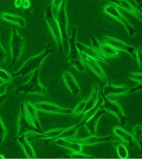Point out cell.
I'll list each match as a JSON object with an SVG mask.
<instances>
[{
  "mask_svg": "<svg viewBox=\"0 0 142 159\" xmlns=\"http://www.w3.org/2000/svg\"><path fill=\"white\" fill-rule=\"evenodd\" d=\"M103 99H100L94 107H93L92 108L90 109L89 111L85 112L83 120L80 123L81 126H84L85 123L88 120H90L91 117H92L96 113L99 109L100 108V106L103 103Z\"/></svg>",
  "mask_w": 142,
  "mask_h": 159,
  "instance_id": "83f0119b",
  "label": "cell"
},
{
  "mask_svg": "<svg viewBox=\"0 0 142 159\" xmlns=\"http://www.w3.org/2000/svg\"><path fill=\"white\" fill-rule=\"evenodd\" d=\"M138 5V8H142V0H135Z\"/></svg>",
  "mask_w": 142,
  "mask_h": 159,
  "instance_id": "ee69618b",
  "label": "cell"
},
{
  "mask_svg": "<svg viewBox=\"0 0 142 159\" xmlns=\"http://www.w3.org/2000/svg\"><path fill=\"white\" fill-rule=\"evenodd\" d=\"M142 89V84L139 85V86H136V87L133 88H131L130 89V90L132 92H135V91H140V90H141Z\"/></svg>",
  "mask_w": 142,
  "mask_h": 159,
  "instance_id": "b9f144b4",
  "label": "cell"
},
{
  "mask_svg": "<svg viewBox=\"0 0 142 159\" xmlns=\"http://www.w3.org/2000/svg\"><path fill=\"white\" fill-rule=\"evenodd\" d=\"M63 79L66 87L73 94L76 95L80 93V87L72 74L68 72H63Z\"/></svg>",
  "mask_w": 142,
  "mask_h": 159,
  "instance_id": "d6986e66",
  "label": "cell"
},
{
  "mask_svg": "<svg viewBox=\"0 0 142 159\" xmlns=\"http://www.w3.org/2000/svg\"><path fill=\"white\" fill-rule=\"evenodd\" d=\"M7 83H4L0 84V96L5 94Z\"/></svg>",
  "mask_w": 142,
  "mask_h": 159,
  "instance_id": "f35d334b",
  "label": "cell"
},
{
  "mask_svg": "<svg viewBox=\"0 0 142 159\" xmlns=\"http://www.w3.org/2000/svg\"><path fill=\"white\" fill-rule=\"evenodd\" d=\"M65 157L69 159H94L95 158V156H90L82 153L81 152H73L70 154L64 155Z\"/></svg>",
  "mask_w": 142,
  "mask_h": 159,
  "instance_id": "1f68e13d",
  "label": "cell"
},
{
  "mask_svg": "<svg viewBox=\"0 0 142 159\" xmlns=\"http://www.w3.org/2000/svg\"><path fill=\"white\" fill-rule=\"evenodd\" d=\"M23 108L25 113L31 120L35 127L39 129L42 130L39 121L37 109L29 101L26 100L22 103Z\"/></svg>",
  "mask_w": 142,
  "mask_h": 159,
  "instance_id": "7c38bea8",
  "label": "cell"
},
{
  "mask_svg": "<svg viewBox=\"0 0 142 159\" xmlns=\"http://www.w3.org/2000/svg\"><path fill=\"white\" fill-rule=\"evenodd\" d=\"M130 90L129 86L126 85H114L109 81L104 87L102 92L105 96H119L125 94Z\"/></svg>",
  "mask_w": 142,
  "mask_h": 159,
  "instance_id": "4fadbf2b",
  "label": "cell"
},
{
  "mask_svg": "<svg viewBox=\"0 0 142 159\" xmlns=\"http://www.w3.org/2000/svg\"><path fill=\"white\" fill-rule=\"evenodd\" d=\"M91 39L93 46L107 57H114L119 56L120 53L117 50L115 49L107 44H103L100 43L95 37H91Z\"/></svg>",
  "mask_w": 142,
  "mask_h": 159,
  "instance_id": "9a60e30c",
  "label": "cell"
},
{
  "mask_svg": "<svg viewBox=\"0 0 142 159\" xmlns=\"http://www.w3.org/2000/svg\"><path fill=\"white\" fill-rule=\"evenodd\" d=\"M39 70L35 71L33 75L28 82L20 85L14 91V93L17 94L20 92H23L26 94H33L36 95H42L46 93V89L40 82L39 80Z\"/></svg>",
  "mask_w": 142,
  "mask_h": 159,
  "instance_id": "277c9868",
  "label": "cell"
},
{
  "mask_svg": "<svg viewBox=\"0 0 142 159\" xmlns=\"http://www.w3.org/2000/svg\"><path fill=\"white\" fill-rule=\"evenodd\" d=\"M83 57L86 64L95 75L103 81L105 82L108 81V79L101 66L95 61V59L91 58L84 54H83Z\"/></svg>",
  "mask_w": 142,
  "mask_h": 159,
  "instance_id": "2e32d148",
  "label": "cell"
},
{
  "mask_svg": "<svg viewBox=\"0 0 142 159\" xmlns=\"http://www.w3.org/2000/svg\"><path fill=\"white\" fill-rule=\"evenodd\" d=\"M132 14L142 21V15L131 3L126 0H107Z\"/></svg>",
  "mask_w": 142,
  "mask_h": 159,
  "instance_id": "603a6c76",
  "label": "cell"
},
{
  "mask_svg": "<svg viewBox=\"0 0 142 159\" xmlns=\"http://www.w3.org/2000/svg\"><path fill=\"white\" fill-rule=\"evenodd\" d=\"M86 98L79 102L76 107L72 111V115L73 117H76L80 116L81 113H83L85 106L86 105Z\"/></svg>",
  "mask_w": 142,
  "mask_h": 159,
  "instance_id": "4dcf8cb0",
  "label": "cell"
},
{
  "mask_svg": "<svg viewBox=\"0 0 142 159\" xmlns=\"http://www.w3.org/2000/svg\"><path fill=\"white\" fill-rule=\"evenodd\" d=\"M51 46V43L47 44L46 45V49L42 53L28 58L17 72L12 74V77L19 76L25 77L39 69L44 60L52 51L50 48Z\"/></svg>",
  "mask_w": 142,
  "mask_h": 159,
  "instance_id": "6da1fadb",
  "label": "cell"
},
{
  "mask_svg": "<svg viewBox=\"0 0 142 159\" xmlns=\"http://www.w3.org/2000/svg\"><path fill=\"white\" fill-rule=\"evenodd\" d=\"M136 58L140 68L142 69V45H140L136 53Z\"/></svg>",
  "mask_w": 142,
  "mask_h": 159,
  "instance_id": "8d00e7d4",
  "label": "cell"
},
{
  "mask_svg": "<svg viewBox=\"0 0 142 159\" xmlns=\"http://www.w3.org/2000/svg\"><path fill=\"white\" fill-rule=\"evenodd\" d=\"M129 77L134 80L142 84V73H131L129 75Z\"/></svg>",
  "mask_w": 142,
  "mask_h": 159,
  "instance_id": "d590c367",
  "label": "cell"
},
{
  "mask_svg": "<svg viewBox=\"0 0 142 159\" xmlns=\"http://www.w3.org/2000/svg\"><path fill=\"white\" fill-rule=\"evenodd\" d=\"M106 111L103 109L99 108L96 113L90 120H88L84 125L86 129L92 136H94L95 134L96 126L99 119L102 115L106 113Z\"/></svg>",
  "mask_w": 142,
  "mask_h": 159,
  "instance_id": "7402d4cb",
  "label": "cell"
},
{
  "mask_svg": "<svg viewBox=\"0 0 142 159\" xmlns=\"http://www.w3.org/2000/svg\"><path fill=\"white\" fill-rule=\"evenodd\" d=\"M117 154L120 159H127L129 157V151L125 144L121 141H117L115 144Z\"/></svg>",
  "mask_w": 142,
  "mask_h": 159,
  "instance_id": "f1b7e54d",
  "label": "cell"
},
{
  "mask_svg": "<svg viewBox=\"0 0 142 159\" xmlns=\"http://www.w3.org/2000/svg\"><path fill=\"white\" fill-rule=\"evenodd\" d=\"M16 139L21 144L25 154L28 158H36V153L32 145L26 139V135L16 137Z\"/></svg>",
  "mask_w": 142,
  "mask_h": 159,
  "instance_id": "44dd1931",
  "label": "cell"
},
{
  "mask_svg": "<svg viewBox=\"0 0 142 159\" xmlns=\"http://www.w3.org/2000/svg\"><path fill=\"white\" fill-rule=\"evenodd\" d=\"M31 6V2L29 0H23L22 7L25 9L29 8Z\"/></svg>",
  "mask_w": 142,
  "mask_h": 159,
  "instance_id": "ab89813d",
  "label": "cell"
},
{
  "mask_svg": "<svg viewBox=\"0 0 142 159\" xmlns=\"http://www.w3.org/2000/svg\"><path fill=\"white\" fill-rule=\"evenodd\" d=\"M23 0H15L14 5L15 7L17 8H21L22 6Z\"/></svg>",
  "mask_w": 142,
  "mask_h": 159,
  "instance_id": "60d3db41",
  "label": "cell"
},
{
  "mask_svg": "<svg viewBox=\"0 0 142 159\" xmlns=\"http://www.w3.org/2000/svg\"><path fill=\"white\" fill-rule=\"evenodd\" d=\"M7 128L0 117V144L2 143L4 139L7 134Z\"/></svg>",
  "mask_w": 142,
  "mask_h": 159,
  "instance_id": "836d02e7",
  "label": "cell"
},
{
  "mask_svg": "<svg viewBox=\"0 0 142 159\" xmlns=\"http://www.w3.org/2000/svg\"><path fill=\"white\" fill-rule=\"evenodd\" d=\"M54 142L55 144L66 148L72 152H82L83 151V148L81 145L69 140H66L64 139H60L55 140Z\"/></svg>",
  "mask_w": 142,
  "mask_h": 159,
  "instance_id": "cb8c5ba5",
  "label": "cell"
},
{
  "mask_svg": "<svg viewBox=\"0 0 142 159\" xmlns=\"http://www.w3.org/2000/svg\"><path fill=\"white\" fill-rule=\"evenodd\" d=\"M99 86L97 84L93 85L92 93L90 97L86 98V105L83 113L92 108L97 102Z\"/></svg>",
  "mask_w": 142,
  "mask_h": 159,
  "instance_id": "484cf974",
  "label": "cell"
},
{
  "mask_svg": "<svg viewBox=\"0 0 142 159\" xmlns=\"http://www.w3.org/2000/svg\"><path fill=\"white\" fill-rule=\"evenodd\" d=\"M9 46L12 56V62L7 68L11 69L17 60L21 57L24 47V40L21 34L17 32L15 25H13L12 27Z\"/></svg>",
  "mask_w": 142,
  "mask_h": 159,
  "instance_id": "3957f363",
  "label": "cell"
},
{
  "mask_svg": "<svg viewBox=\"0 0 142 159\" xmlns=\"http://www.w3.org/2000/svg\"><path fill=\"white\" fill-rule=\"evenodd\" d=\"M113 132L118 138L127 142L131 147H134L133 137L126 130L120 126H115L113 128Z\"/></svg>",
  "mask_w": 142,
  "mask_h": 159,
  "instance_id": "d4e9b609",
  "label": "cell"
},
{
  "mask_svg": "<svg viewBox=\"0 0 142 159\" xmlns=\"http://www.w3.org/2000/svg\"><path fill=\"white\" fill-rule=\"evenodd\" d=\"M77 28L76 27H72V35L70 38H67V41L70 43V52L67 56V59L71 66L75 67L77 70L80 72H84L85 67L80 53L76 45V39Z\"/></svg>",
  "mask_w": 142,
  "mask_h": 159,
  "instance_id": "7a4b0ae2",
  "label": "cell"
},
{
  "mask_svg": "<svg viewBox=\"0 0 142 159\" xmlns=\"http://www.w3.org/2000/svg\"><path fill=\"white\" fill-rule=\"evenodd\" d=\"M21 113L17 120L18 134L16 137L31 133H44L42 130L39 129L34 126L31 120L26 116L24 111L22 103L21 104Z\"/></svg>",
  "mask_w": 142,
  "mask_h": 159,
  "instance_id": "5b68a950",
  "label": "cell"
},
{
  "mask_svg": "<svg viewBox=\"0 0 142 159\" xmlns=\"http://www.w3.org/2000/svg\"><path fill=\"white\" fill-rule=\"evenodd\" d=\"M72 142L76 143L79 144L84 146H90L95 144L99 143L105 142V141H112L114 140L113 136H109L105 137H98L92 136L90 137L83 138L77 139H68Z\"/></svg>",
  "mask_w": 142,
  "mask_h": 159,
  "instance_id": "5bb4252c",
  "label": "cell"
},
{
  "mask_svg": "<svg viewBox=\"0 0 142 159\" xmlns=\"http://www.w3.org/2000/svg\"><path fill=\"white\" fill-rule=\"evenodd\" d=\"M37 110L47 113H61L70 114L71 110L61 108L55 104L48 102H41L34 105Z\"/></svg>",
  "mask_w": 142,
  "mask_h": 159,
  "instance_id": "9c48e42d",
  "label": "cell"
},
{
  "mask_svg": "<svg viewBox=\"0 0 142 159\" xmlns=\"http://www.w3.org/2000/svg\"><path fill=\"white\" fill-rule=\"evenodd\" d=\"M81 126V125L80 123L75 126L65 129L55 139V141L60 139H70L75 138L77 135V131L79 128Z\"/></svg>",
  "mask_w": 142,
  "mask_h": 159,
  "instance_id": "4316f807",
  "label": "cell"
},
{
  "mask_svg": "<svg viewBox=\"0 0 142 159\" xmlns=\"http://www.w3.org/2000/svg\"><path fill=\"white\" fill-rule=\"evenodd\" d=\"M65 129H55L49 130L46 133L40 134V135H36L29 138L30 141L39 139H46L44 141V145L47 146L50 143L53 142L55 139Z\"/></svg>",
  "mask_w": 142,
  "mask_h": 159,
  "instance_id": "e0dca14e",
  "label": "cell"
},
{
  "mask_svg": "<svg viewBox=\"0 0 142 159\" xmlns=\"http://www.w3.org/2000/svg\"><path fill=\"white\" fill-rule=\"evenodd\" d=\"M12 75L6 70L0 67V81L5 83H7L11 82L12 80Z\"/></svg>",
  "mask_w": 142,
  "mask_h": 159,
  "instance_id": "d6a6232c",
  "label": "cell"
},
{
  "mask_svg": "<svg viewBox=\"0 0 142 159\" xmlns=\"http://www.w3.org/2000/svg\"><path fill=\"white\" fill-rule=\"evenodd\" d=\"M76 45L79 51L83 52L84 54L87 55L91 58L95 59L107 63L110 62V60L99 53L98 51H95L94 49L87 47L79 42H76Z\"/></svg>",
  "mask_w": 142,
  "mask_h": 159,
  "instance_id": "ac0fdd59",
  "label": "cell"
},
{
  "mask_svg": "<svg viewBox=\"0 0 142 159\" xmlns=\"http://www.w3.org/2000/svg\"><path fill=\"white\" fill-rule=\"evenodd\" d=\"M0 158H5V157L3 155L0 154Z\"/></svg>",
  "mask_w": 142,
  "mask_h": 159,
  "instance_id": "f6af8a7d",
  "label": "cell"
},
{
  "mask_svg": "<svg viewBox=\"0 0 142 159\" xmlns=\"http://www.w3.org/2000/svg\"><path fill=\"white\" fill-rule=\"evenodd\" d=\"M46 20L49 30L58 46L59 53H61L63 50L61 41L62 35L57 21L54 17L50 6H48L46 10Z\"/></svg>",
  "mask_w": 142,
  "mask_h": 159,
  "instance_id": "52a82bcc",
  "label": "cell"
},
{
  "mask_svg": "<svg viewBox=\"0 0 142 159\" xmlns=\"http://www.w3.org/2000/svg\"><path fill=\"white\" fill-rule=\"evenodd\" d=\"M102 98L103 99V104L100 106V108L103 109L112 114L117 117L120 120V125L124 126L126 124L127 117L123 113L122 108L119 103L114 102L108 98L104 95L103 92L101 93Z\"/></svg>",
  "mask_w": 142,
  "mask_h": 159,
  "instance_id": "8992f818",
  "label": "cell"
},
{
  "mask_svg": "<svg viewBox=\"0 0 142 159\" xmlns=\"http://www.w3.org/2000/svg\"><path fill=\"white\" fill-rule=\"evenodd\" d=\"M7 56V52L0 43V66L6 61Z\"/></svg>",
  "mask_w": 142,
  "mask_h": 159,
  "instance_id": "e575fe53",
  "label": "cell"
},
{
  "mask_svg": "<svg viewBox=\"0 0 142 159\" xmlns=\"http://www.w3.org/2000/svg\"><path fill=\"white\" fill-rule=\"evenodd\" d=\"M65 0L63 1L59 7L58 11L56 13V21L61 30V35L64 39L67 41V36L66 34V27L67 25V17L65 11Z\"/></svg>",
  "mask_w": 142,
  "mask_h": 159,
  "instance_id": "30bf717a",
  "label": "cell"
},
{
  "mask_svg": "<svg viewBox=\"0 0 142 159\" xmlns=\"http://www.w3.org/2000/svg\"><path fill=\"white\" fill-rule=\"evenodd\" d=\"M65 0H52L51 4L54 9L56 10L59 8L63 1Z\"/></svg>",
  "mask_w": 142,
  "mask_h": 159,
  "instance_id": "74e56055",
  "label": "cell"
},
{
  "mask_svg": "<svg viewBox=\"0 0 142 159\" xmlns=\"http://www.w3.org/2000/svg\"><path fill=\"white\" fill-rule=\"evenodd\" d=\"M103 10L106 14L121 22L126 27L130 37L134 36V34L136 31L128 22L116 5L114 3L106 5Z\"/></svg>",
  "mask_w": 142,
  "mask_h": 159,
  "instance_id": "ba28073f",
  "label": "cell"
},
{
  "mask_svg": "<svg viewBox=\"0 0 142 159\" xmlns=\"http://www.w3.org/2000/svg\"><path fill=\"white\" fill-rule=\"evenodd\" d=\"M7 96L6 94H4L0 96V104L3 103V101H4L5 99L7 98Z\"/></svg>",
  "mask_w": 142,
  "mask_h": 159,
  "instance_id": "7bdbcfd3",
  "label": "cell"
},
{
  "mask_svg": "<svg viewBox=\"0 0 142 159\" xmlns=\"http://www.w3.org/2000/svg\"><path fill=\"white\" fill-rule=\"evenodd\" d=\"M0 19L8 23L18 25L21 28L26 27V22L22 17L14 14L8 12H3L0 14Z\"/></svg>",
  "mask_w": 142,
  "mask_h": 159,
  "instance_id": "ffe728a7",
  "label": "cell"
},
{
  "mask_svg": "<svg viewBox=\"0 0 142 159\" xmlns=\"http://www.w3.org/2000/svg\"><path fill=\"white\" fill-rule=\"evenodd\" d=\"M102 39L107 44L115 49L126 51L131 55L133 58H136V54L135 52L134 47L128 46L120 40L113 37H103Z\"/></svg>",
  "mask_w": 142,
  "mask_h": 159,
  "instance_id": "8fae6325",
  "label": "cell"
},
{
  "mask_svg": "<svg viewBox=\"0 0 142 159\" xmlns=\"http://www.w3.org/2000/svg\"><path fill=\"white\" fill-rule=\"evenodd\" d=\"M133 136L140 148V153L142 156V126L137 125L134 126L133 130Z\"/></svg>",
  "mask_w": 142,
  "mask_h": 159,
  "instance_id": "f546056e",
  "label": "cell"
}]
</instances>
